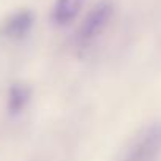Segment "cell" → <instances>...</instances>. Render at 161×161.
Wrapping results in <instances>:
<instances>
[{"instance_id":"6da1fadb","label":"cell","mask_w":161,"mask_h":161,"mask_svg":"<svg viewBox=\"0 0 161 161\" xmlns=\"http://www.w3.org/2000/svg\"><path fill=\"white\" fill-rule=\"evenodd\" d=\"M114 16V3L111 0H101L98 2L80 22L77 33H76V43L80 47H89L93 44L103 32L108 29L111 19Z\"/></svg>"},{"instance_id":"277c9868","label":"cell","mask_w":161,"mask_h":161,"mask_svg":"<svg viewBox=\"0 0 161 161\" xmlns=\"http://www.w3.org/2000/svg\"><path fill=\"white\" fill-rule=\"evenodd\" d=\"M86 0H57L52 8V21L55 25L71 24L80 13Z\"/></svg>"},{"instance_id":"5b68a950","label":"cell","mask_w":161,"mask_h":161,"mask_svg":"<svg viewBox=\"0 0 161 161\" xmlns=\"http://www.w3.org/2000/svg\"><path fill=\"white\" fill-rule=\"evenodd\" d=\"M30 98H32V90L29 86L21 84V82L13 84L8 90V100H7V108H8L10 114H13V115L21 114L27 108Z\"/></svg>"},{"instance_id":"3957f363","label":"cell","mask_w":161,"mask_h":161,"mask_svg":"<svg viewBox=\"0 0 161 161\" xmlns=\"http://www.w3.org/2000/svg\"><path fill=\"white\" fill-rule=\"evenodd\" d=\"M35 24V16L30 10H19L13 13L2 25L0 32L8 40H24L33 29Z\"/></svg>"},{"instance_id":"7a4b0ae2","label":"cell","mask_w":161,"mask_h":161,"mask_svg":"<svg viewBox=\"0 0 161 161\" xmlns=\"http://www.w3.org/2000/svg\"><path fill=\"white\" fill-rule=\"evenodd\" d=\"M161 156V122L145 126L128 145L120 161H156Z\"/></svg>"}]
</instances>
